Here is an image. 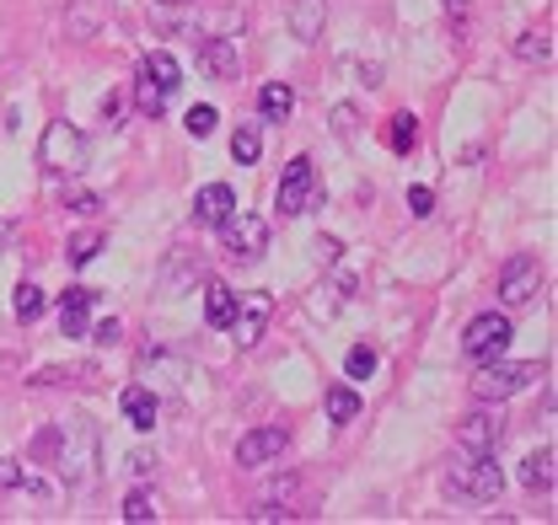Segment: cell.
<instances>
[{"label": "cell", "instance_id": "obj_1", "mask_svg": "<svg viewBox=\"0 0 558 525\" xmlns=\"http://www.w3.org/2000/svg\"><path fill=\"white\" fill-rule=\"evenodd\" d=\"M38 456H49L54 477L65 488H86L97 477V456H102V435L86 413H70L65 424H54V435L38 440Z\"/></svg>", "mask_w": 558, "mask_h": 525}, {"label": "cell", "instance_id": "obj_2", "mask_svg": "<svg viewBox=\"0 0 558 525\" xmlns=\"http://www.w3.org/2000/svg\"><path fill=\"white\" fill-rule=\"evenodd\" d=\"M446 493L451 499H473V504H494L505 493V472H499L494 451H462L446 466Z\"/></svg>", "mask_w": 558, "mask_h": 525}, {"label": "cell", "instance_id": "obj_3", "mask_svg": "<svg viewBox=\"0 0 558 525\" xmlns=\"http://www.w3.org/2000/svg\"><path fill=\"white\" fill-rule=\"evenodd\" d=\"M532 381H537V359H515V365L484 359V370L473 376V396H478V402H505V396L526 392Z\"/></svg>", "mask_w": 558, "mask_h": 525}, {"label": "cell", "instance_id": "obj_4", "mask_svg": "<svg viewBox=\"0 0 558 525\" xmlns=\"http://www.w3.org/2000/svg\"><path fill=\"white\" fill-rule=\"evenodd\" d=\"M510 338H515L510 317H505V312H484V317H473L468 332H462V354H468L473 365H484V359H499V354L510 349Z\"/></svg>", "mask_w": 558, "mask_h": 525}, {"label": "cell", "instance_id": "obj_5", "mask_svg": "<svg viewBox=\"0 0 558 525\" xmlns=\"http://www.w3.org/2000/svg\"><path fill=\"white\" fill-rule=\"evenodd\" d=\"M38 161H44V167H49V172H81V167H86V134L75 130V124H65V119H60V124H49V130H44V145H38Z\"/></svg>", "mask_w": 558, "mask_h": 525}, {"label": "cell", "instance_id": "obj_6", "mask_svg": "<svg viewBox=\"0 0 558 525\" xmlns=\"http://www.w3.org/2000/svg\"><path fill=\"white\" fill-rule=\"evenodd\" d=\"M269 317H275V301H269L264 290L236 295V312H231V322H226L231 343H236V349H258V338H264V328H269Z\"/></svg>", "mask_w": 558, "mask_h": 525}, {"label": "cell", "instance_id": "obj_7", "mask_svg": "<svg viewBox=\"0 0 558 525\" xmlns=\"http://www.w3.org/2000/svg\"><path fill=\"white\" fill-rule=\"evenodd\" d=\"M220 236H226L231 258L258 262V258H264V247H269V220H258V215H242V209H231V215L220 220Z\"/></svg>", "mask_w": 558, "mask_h": 525}, {"label": "cell", "instance_id": "obj_8", "mask_svg": "<svg viewBox=\"0 0 558 525\" xmlns=\"http://www.w3.org/2000/svg\"><path fill=\"white\" fill-rule=\"evenodd\" d=\"M537 290H543V262L532 258V253H515V258L499 268V301L510 312L526 306V301H537Z\"/></svg>", "mask_w": 558, "mask_h": 525}, {"label": "cell", "instance_id": "obj_9", "mask_svg": "<svg viewBox=\"0 0 558 525\" xmlns=\"http://www.w3.org/2000/svg\"><path fill=\"white\" fill-rule=\"evenodd\" d=\"M317 194V172H312V156H295L284 172H279V215H306V204Z\"/></svg>", "mask_w": 558, "mask_h": 525}, {"label": "cell", "instance_id": "obj_10", "mask_svg": "<svg viewBox=\"0 0 558 525\" xmlns=\"http://www.w3.org/2000/svg\"><path fill=\"white\" fill-rule=\"evenodd\" d=\"M499 440H505L499 402H494V407H473V413L457 424V445H462V451H499Z\"/></svg>", "mask_w": 558, "mask_h": 525}, {"label": "cell", "instance_id": "obj_11", "mask_svg": "<svg viewBox=\"0 0 558 525\" xmlns=\"http://www.w3.org/2000/svg\"><path fill=\"white\" fill-rule=\"evenodd\" d=\"M284 445H290V435H284L279 424H264V429H247V435L236 440V466L258 472V466H269V461L284 456Z\"/></svg>", "mask_w": 558, "mask_h": 525}, {"label": "cell", "instance_id": "obj_12", "mask_svg": "<svg viewBox=\"0 0 558 525\" xmlns=\"http://www.w3.org/2000/svg\"><path fill=\"white\" fill-rule=\"evenodd\" d=\"M108 22H113V0H70L65 5V33L75 38V44L97 38Z\"/></svg>", "mask_w": 558, "mask_h": 525}, {"label": "cell", "instance_id": "obj_13", "mask_svg": "<svg viewBox=\"0 0 558 525\" xmlns=\"http://www.w3.org/2000/svg\"><path fill=\"white\" fill-rule=\"evenodd\" d=\"M199 60L215 81H236V44L231 38H215V33H199Z\"/></svg>", "mask_w": 558, "mask_h": 525}, {"label": "cell", "instance_id": "obj_14", "mask_svg": "<svg viewBox=\"0 0 558 525\" xmlns=\"http://www.w3.org/2000/svg\"><path fill=\"white\" fill-rule=\"evenodd\" d=\"M231 209H236V194H231L226 183H205V188L194 194V220H199V225H220Z\"/></svg>", "mask_w": 558, "mask_h": 525}, {"label": "cell", "instance_id": "obj_15", "mask_svg": "<svg viewBox=\"0 0 558 525\" xmlns=\"http://www.w3.org/2000/svg\"><path fill=\"white\" fill-rule=\"evenodd\" d=\"M60 328H65V338H86V328H92V290H65L60 295Z\"/></svg>", "mask_w": 558, "mask_h": 525}, {"label": "cell", "instance_id": "obj_16", "mask_svg": "<svg viewBox=\"0 0 558 525\" xmlns=\"http://www.w3.org/2000/svg\"><path fill=\"white\" fill-rule=\"evenodd\" d=\"M140 75H145V81H150V86H161V91H167V97H172V91H178V86H183V70H178V60H172V54H167V49H150V54H145V60H140Z\"/></svg>", "mask_w": 558, "mask_h": 525}, {"label": "cell", "instance_id": "obj_17", "mask_svg": "<svg viewBox=\"0 0 558 525\" xmlns=\"http://www.w3.org/2000/svg\"><path fill=\"white\" fill-rule=\"evenodd\" d=\"M554 445H543V451H532L526 456V466H521V483L532 488V493H554V483H558V472H554Z\"/></svg>", "mask_w": 558, "mask_h": 525}, {"label": "cell", "instance_id": "obj_18", "mask_svg": "<svg viewBox=\"0 0 558 525\" xmlns=\"http://www.w3.org/2000/svg\"><path fill=\"white\" fill-rule=\"evenodd\" d=\"M258 113H264L269 124H284V119L295 113V91H290L284 81H269V86L258 91Z\"/></svg>", "mask_w": 558, "mask_h": 525}, {"label": "cell", "instance_id": "obj_19", "mask_svg": "<svg viewBox=\"0 0 558 525\" xmlns=\"http://www.w3.org/2000/svg\"><path fill=\"white\" fill-rule=\"evenodd\" d=\"M156 413H161V402H156L150 387H130V392H124V418H130L135 429H150V424H156Z\"/></svg>", "mask_w": 558, "mask_h": 525}, {"label": "cell", "instance_id": "obj_20", "mask_svg": "<svg viewBox=\"0 0 558 525\" xmlns=\"http://www.w3.org/2000/svg\"><path fill=\"white\" fill-rule=\"evenodd\" d=\"M290 27H295L301 44H317V38H323V0H295Z\"/></svg>", "mask_w": 558, "mask_h": 525}, {"label": "cell", "instance_id": "obj_21", "mask_svg": "<svg viewBox=\"0 0 558 525\" xmlns=\"http://www.w3.org/2000/svg\"><path fill=\"white\" fill-rule=\"evenodd\" d=\"M231 312H236V290L209 284V290H205V322H209V328H226V322H231Z\"/></svg>", "mask_w": 558, "mask_h": 525}, {"label": "cell", "instance_id": "obj_22", "mask_svg": "<svg viewBox=\"0 0 558 525\" xmlns=\"http://www.w3.org/2000/svg\"><path fill=\"white\" fill-rule=\"evenodd\" d=\"M387 145H392L398 156H409V150H414L418 145V119L414 113H392V119H387Z\"/></svg>", "mask_w": 558, "mask_h": 525}, {"label": "cell", "instance_id": "obj_23", "mask_svg": "<svg viewBox=\"0 0 558 525\" xmlns=\"http://www.w3.org/2000/svg\"><path fill=\"white\" fill-rule=\"evenodd\" d=\"M515 54H521L526 65H554V38H548V33H521V38H515Z\"/></svg>", "mask_w": 558, "mask_h": 525}, {"label": "cell", "instance_id": "obj_24", "mask_svg": "<svg viewBox=\"0 0 558 525\" xmlns=\"http://www.w3.org/2000/svg\"><path fill=\"white\" fill-rule=\"evenodd\" d=\"M44 290L38 284H16V295H11V312H16V322H38L44 317Z\"/></svg>", "mask_w": 558, "mask_h": 525}, {"label": "cell", "instance_id": "obj_25", "mask_svg": "<svg viewBox=\"0 0 558 525\" xmlns=\"http://www.w3.org/2000/svg\"><path fill=\"white\" fill-rule=\"evenodd\" d=\"M349 290H354V279H349V273H339V279H333L328 290H317V301H312V312H317V317H333V312H339V306H344V301H349Z\"/></svg>", "mask_w": 558, "mask_h": 525}, {"label": "cell", "instance_id": "obj_26", "mask_svg": "<svg viewBox=\"0 0 558 525\" xmlns=\"http://www.w3.org/2000/svg\"><path fill=\"white\" fill-rule=\"evenodd\" d=\"M258 150H264V134L253 130V124H242V130L231 134V156H236V167H253Z\"/></svg>", "mask_w": 558, "mask_h": 525}, {"label": "cell", "instance_id": "obj_27", "mask_svg": "<svg viewBox=\"0 0 558 525\" xmlns=\"http://www.w3.org/2000/svg\"><path fill=\"white\" fill-rule=\"evenodd\" d=\"M354 413H360L354 387H328V418H333V424H354Z\"/></svg>", "mask_w": 558, "mask_h": 525}, {"label": "cell", "instance_id": "obj_28", "mask_svg": "<svg viewBox=\"0 0 558 525\" xmlns=\"http://www.w3.org/2000/svg\"><path fill=\"white\" fill-rule=\"evenodd\" d=\"M344 376L349 381H371V376H376V349H365V343H360V349H349Z\"/></svg>", "mask_w": 558, "mask_h": 525}, {"label": "cell", "instance_id": "obj_29", "mask_svg": "<svg viewBox=\"0 0 558 525\" xmlns=\"http://www.w3.org/2000/svg\"><path fill=\"white\" fill-rule=\"evenodd\" d=\"M156 515H161V510H156L150 493H130V499H124V521L130 525H156Z\"/></svg>", "mask_w": 558, "mask_h": 525}, {"label": "cell", "instance_id": "obj_30", "mask_svg": "<svg viewBox=\"0 0 558 525\" xmlns=\"http://www.w3.org/2000/svg\"><path fill=\"white\" fill-rule=\"evenodd\" d=\"M135 102H140V113H150V119H156V113H167V91H161V86H150L145 75L135 81Z\"/></svg>", "mask_w": 558, "mask_h": 525}, {"label": "cell", "instance_id": "obj_31", "mask_svg": "<svg viewBox=\"0 0 558 525\" xmlns=\"http://www.w3.org/2000/svg\"><path fill=\"white\" fill-rule=\"evenodd\" d=\"M97 253H102V231H81V236L70 242V262H75V268H86Z\"/></svg>", "mask_w": 558, "mask_h": 525}, {"label": "cell", "instance_id": "obj_32", "mask_svg": "<svg viewBox=\"0 0 558 525\" xmlns=\"http://www.w3.org/2000/svg\"><path fill=\"white\" fill-rule=\"evenodd\" d=\"M215 124H220V113H215L209 102H199V108L189 113V134H194V139H209V134H215Z\"/></svg>", "mask_w": 558, "mask_h": 525}, {"label": "cell", "instance_id": "obj_33", "mask_svg": "<svg viewBox=\"0 0 558 525\" xmlns=\"http://www.w3.org/2000/svg\"><path fill=\"white\" fill-rule=\"evenodd\" d=\"M0 488H38L27 472H22V461H11V456H0Z\"/></svg>", "mask_w": 558, "mask_h": 525}, {"label": "cell", "instance_id": "obj_34", "mask_svg": "<svg viewBox=\"0 0 558 525\" xmlns=\"http://www.w3.org/2000/svg\"><path fill=\"white\" fill-rule=\"evenodd\" d=\"M354 124H360V119H354V108H333V134H339V139H344V145H360V130H354Z\"/></svg>", "mask_w": 558, "mask_h": 525}, {"label": "cell", "instance_id": "obj_35", "mask_svg": "<svg viewBox=\"0 0 558 525\" xmlns=\"http://www.w3.org/2000/svg\"><path fill=\"white\" fill-rule=\"evenodd\" d=\"M409 215H418V220L435 215V194L429 188H409Z\"/></svg>", "mask_w": 558, "mask_h": 525}, {"label": "cell", "instance_id": "obj_36", "mask_svg": "<svg viewBox=\"0 0 558 525\" xmlns=\"http://www.w3.org/2000/svg\"><path fill=\"white\" fill-rule=\"evenodd\" d=\"M247 521H253V525H275V521H290V510H284V504H279V510H275V504H258Z\"/></svg>", "mask_w": 558, "mask_h": 525}, {"label": "cell", "instance_id": "obj_37", "mask_svg": "<svg viewBox=\"0 0 558 525\" xmlns=\"http://www.w3.org/2000/svg\"><path fill=\"white\" fill-rule=\"evenodd\" d=\"M130 472H135V477L156 472V456H150V451H135V456H130Z\"/></svg>", "mask_w": 558, "mask_h": 525}, {"label": "cell", "instance_id": "obj_38", "mask_svg": "<svg viewBox=\"0 0 558 525\" xmlns=\"http://www.w3.org/2000/svg\"><path fill=\"white\" fill-rule=\"evenodd\" d=\"M317 258H323V262H339V242H333V236H317Z\"/></svg>", "mask_w": 558, "mask_h": 525}, {"label": "cell", "instance_id": "obj_39", "mask_svg": "<svg viewBox=\"0 0 558 525\" xmlns=\"http://www.w3.org/2000/svg\"><path fill=\"white\" fill-rule=\"evenodd\" d=\"M86 332H92L97 343H113V338H119V322H97V328H86Z\"/></svg>", "mask_w": 558, "mask_h": 525}, {"label": "cell", "instance_id": "obj_40", "mask_svg": "<svg viewBox=\"0 0 558 525\" xmlns=\"http://www.w3.org/2000/svg\"><path fill=\"white\" fill-rule=\"evenodd\" d=\"M70 204H75V209H81V215H86V209H97V198H92V194H81V188H70Z\"/></svg>", "mask_w": 558, "mask_h": 525}, {"label": "cell", "instance_id": "obj_41", "mask_svg": "<svg viewBox=\"0 0 558 525\" xmlns=\"http://www.w3.org/2000/svg\"><path fill=\"white\" fill-rule=\"evenodd\" d=\"M5 236H11V225H5V220H0V242H5Z\"/></svg>", "mask_w": 558, "mask_h": 525}, {"label": "cell", "instance_id": "obj_42", "mask_svg": "<svg viewBox=\"0 0 558 525\" xmlns=\"http://www.w3.org/2000/svg\"><path fill=\"white\" fill-rule=\"evenodd\" d=\"M167 5H189V0H167Z\"/></svg>", "mask_w": 558, "mask_h": 525}]
</instances>
